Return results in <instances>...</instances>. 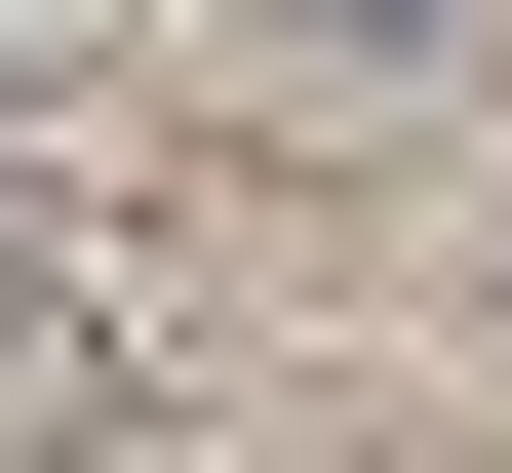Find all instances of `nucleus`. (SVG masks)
<instances>
[{
  "mask_svg": "<svg viewBox=\"0 0 512 473\" xmlns=\"http://www.w3.org/2000/svg\"><path fill=\"white\" fill-rule=\"evenodd\" d=\"M316 40H473V0H316Z\"/></svg>",
  "mask_w": 512,
  "mask_h": 473,
  "instance_id": "f257e3e1",
  "label": "nucleus"
}]
</instances>
